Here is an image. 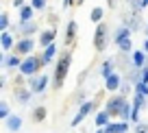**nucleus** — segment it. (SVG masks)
Segmentation results:
<instances>
[{"mask_svg": "<svg viewBox=\"0 0 148 133\" xmlns=\"http://www.w3.org/2000/svg\"><path fill=\"white\" fill-rule=\"evenodd\" d=\"M68 65H70V55L65 52V55L61 57V61H59V68H57V74H55V85H57V87H59L61 83H63L65 72H68Z\"/></svg>", "mask_w": 148, "mask_h": 133, "instance_id": "obj_1", "label": "nucleus"}, {"mask_svg": "<svg viewBox=\"0 0 148 133\" xmlns=\"http://www.w3.org/2000/svg\"><path fill=\"white\" fill-rule=\"evenodd\" d=\"M105 41H107V26L105 24H98V28H96V48L98 50H102L107 46Z\"/></svg>", "mask_w": 148, "mask_h": 133, "instance_id": "obj_2", "label": "nucleus"}, {"mask_svg": "<svg viewBox=\"0 0 148 133\" xmlns=\"http://www.w3.org/2000/svg\"><path fill=\"white\" fill-rule=\"evenodd\" d=\"M35 70H37L35 59H28L26 63H22V72H24V74H31V72H35Z\"/></svg>", "mask_w": 148, "mask_h": 133, "instance_id": "obj_3", "label": "nucleus"}, {"mask_svg": "<svg viewBox=\"0 0 148 133\" xmlns=\"http://www.w3.org/2000/svg\"><path fill=\"white\" fill-rule=\"evenodd\" d=\"M89 111H92V103H87V105H83V107H81V114L76 116V118H74V124H76V122H81V120H83L85 116L89 114Z\"/></svg>", "mask_w": 148, "mask_h": 133, "instance_id": "obj_4", "label": "nucleus"}, {"mask_svg": "<svg viewBox=\"0 0 148 133\" xmlns=\"http://www.w3.org/2000/svg\"><path fill=\"white\" fill-rule=\"evenodd\" d=\"M52 39H55V31H48V33H44V35H42V44H44V46H50Z\"/></svg>", "mask_w": 148, "mask_h": 133, "instance_id": "obj_5", "label": "nucleus"}, {"mask_svg": "<svg viewBox=\"0 0 148 133\" xmlns=\"http://www.w3.org/2000/svg\"><path fill=\"white\" fill-rule=\"evenodd\" d=\"M122 131H126V124H111L105 133H122Z\"/></svg>", "mask_w": 148, "mask_h": 133, "instance_id": "obj_6", "label": "nucleus"}, {"mask_svg": "<svg viewBox=\"0 0 148 133\" xmlns=\"http://www.w3.org/2000/svg\"><path fill=\"white\" fill-rule=\"evenodd\" d=\"M20 118H9L7 120V129H11V131H15V129H20Z\"/></svg>", "mask_w": 148, "mask_h": 133, "instance_id": "obj_7", "label": "nucleus"}, {"mask_svg": "<svg viewBox=\"0 0 148 133\" xmlns=\"http://www.w3.org/2000/svg\"><path fill=\"white\" fill-rule=\"evenodd\" d=\"M107 87H109V90H116L118 87V76L116 74H109V76H107Z\"/></svg>", "mask_w": 148, "mask_h": 133, "instance_id": "obj_8", "label": "nucleus"}, {"mask_svg": "<svg viewBox=\"0 0 148 133\" xmlns=\"http://www.w3.org/2000/svg\"><path fill=\"white\" fill-rule=\"evenodd\" d=\"M31 48H33V41H31V39H24L22 44L18 46V50H20V52H28Z\"/></svg>", "mask_w": 148, "mask_h": 133, "instance_id": "obj_9", "label": "nucleus"}, {"mask_svg": "<svg viewBox=\"0 0 148 133\" xmlns=\"http://www.w3.org/2000/svg\"><path fill=\"white\" fill-rule=\"evenodd\" d=\"M52 55H55V46H48V48H46V55H44V61H42V63H48V61L52 59Z\"/></svg>", "mask_w": 148, "mask_h": 133, "instance_id": "obj_10", "label": "nucleus"}, {"mask_svg": "<svg viewBox=\"0 0 148 133\" xmlns=\"http://www.w3.org/2000/svg\"><path fill=\"white\" fill-rule=\"evenodd\" d=\"M46 81H48V76H42L37 83H33V90H35V92H39V90H42V87L46 85Z\"/></svg>", "mask_w": 148, "mask_h": 133, "instance_id": "obj_11", "label": "nucleus"}, {"mask_svg": "<svg viewBox=\"0 0 148 133\" xmlns=\"http://www.w3.org/2000/svg\"><path fill=\"white\" fill-rule=\"evenodd\" d=\"M118 44H120V48H122V50H129V48H131L129 37H120V39H118Z\"/></svg>", "mask_w": 148, "mask_h": 133, "instance_id": "obj_12", "label": "nucleus"}, {"mask_svg": "<svg viewBox=\"0 0 148 133\" xmlns=\"http://www.w3.org/2000/svg\"><path fill=\"white\" fill-rule=\"evenodd\" d=\"M74 31H76V24H74V22H70V26H68V35H65V37H68V44L72 41V37H74Z\"/></svg>", "mask_w": 148, "mask_h": 133, "instance_id": "obj_13", "label": "nucleus"}, {"mask_svg": "<svg viewBox=\"0 0 148 133\" xmlns=\"http://www.w3.org/2000/svg\"><path fill=\"white\" fill-rule=\"evenodd\" d=\"M107 120H109V111H107V114H100V116H98V118H96V124H100V127H102Z\"/></svg>", "mask_w": 148, "mask_h": 133, "instance_id": "obj_14", "label": "nucleus"}, {"mask_svg": "<svg viewBox=\"0 0 148 133\" xmlns=\"http://www.w3.org/2000/svg\"><path fill=\"white\" fill-rule=\"evenodd\" d=\"M46 118V109H44V107H39V109L35 111V120H44Z\"/></svg>", "mask_w": 148, "mask_h": 133, "instance_id": "obj_15", "label": "nucleus"}, {"mask_svg": "<svg viewBox=\"0 0 148 133\" xmlns=\"http://www.w3.org/2000/svg\"><path fill=\"white\" fill-rule=\"evenodd\" d=\"M31 15H33V9H28V7H24V9H22V20H24V22H26V20L31 18Z\"/></svg>", "mask_w": 148, "mask_h": 133, "instance_id": "obj_16", "label": "nucleus"}, {"mask_svg": "<svg viewBox=\"0 0 148 133\" xmlns=\"http://www.w3.org/2000/svg\"><path fill=\"white\" fill-rule=\"evenodd\" d=\"M2 46H5V48H11V37L7 35V33H2Z\"/></svg>", "mask_w": 148, "mask_h": 133, "instance_id": "obj_17", "label": "nucleus"}, {"mask_svg": "<svg viewBox=\"0 0 148 133\" xmlns=\"http://www.w3.org/2000/svg\"><path fill=\"white\" fill-rule=\"evenodd\" d=\"M133 61H135V63H137V65H142V63H144V52H135Z\"/></svg>", "mask_w": 148, "mask_h": 133, "instance_id": "obj_18", "label": "nucleus"}, {"mask_svg": "<svg viewBox=\"0 0 148 133\" xmlns=\"http://www.w3.org/2000/svg\"><path fill=\"white\" fill-rule=\"evenodd\" d=\"M100 18H102V9H94L92 11V20H96V22H98Z\"/></svg>", "mask_w": 148, "mask_h": 133, "instance_id": "obj_19", "label": "nucleus"}, {"mask_svg": "<svg viewBox=\"0 0 148 133\" xmlns=\"http://www.w3.org/2000/svg\"><path fill=\"white\" fill-rule=\"evenodd\" d=\"M44 5H46V0H33V7H35V9H42Z\"/></svg>", "mask_w": 148, "mask_h": 133, "instance_id": "obj_20", "label": "nucleus"}, {"mask_svg": "<svg viewBox=\"0 0 148 133\" xmlns=\"http://www.w3.org/2000/svg\"><path fill=\"white\" fill-rule=\"evenodd\" d=\"M120 37H129V28H122V31L118 33V39H120Z\"/></svg>", "mask_w": 148, "mask_h": 133, "instance_id": "obj_21", "label": "nucleus"}, {"mask_svg": "<svg viewBox=\"0 0 148 133\" xmlns=\"http://www.w3.org/2000/svg\"><path fill=\"white\" fill-rule=\"evenodd\" d=\"M137 92H139V94H148V90H146V85H144V83H142V85H137Z\"/></svg>", "mask_w": 148, "mask_h": 133, "instance_id": "obj_22", "label": "nucleus"}, {"mask_svg": "<svg viewBox=\"0 0 148 133\" xmlns=\"http://www.w3.org/2000/svg\"><path fill=\"white\" fill-rule=\"evenodd\" d=\"M146 131H148L146 124H139V127H137V133H146Z\"/></svg>", "mask_w": 148, "mask_h": 133, "instance_id": "obj_23", "label": "nucleus"}, {"mask_svg": "<svg viewBox=\"0 0 148 133\" xmlns=\"http://www.w3.org/2000/svg\"><path fill=\"white\" fill-rule=\"evenodd\" d=\"M7 63H9V65H15V63H18V57H11V59L7 61Z\"/></svg>", "mask_w": 148, "mask_h": 133, "instance_id": "obj_24", "label": "nucleus"}, {"mask_svg": "<svg viewBox=\"0 0 148 133\" xmlns=\"http://www.w3.org/2000/svg\"><path fill=\"white\" fill-rule=\"evenodd\" d=\"M142 81H144V83H148V70L144 72V79H142Z\"/></svg>", "mask_w": 148, "mask_h": 133, "instance_id": "obj_25", "label": "nucleus"}, {"mask_svg": "<svg viewBox=\"0 0 148 133\" xmlns=\"http://www.w3.org/2000/svg\"><path fill=\"white\" fill-rule=\"evenodd\" d=\"M148 5V0H142V5H139V7H146Z\"/></svg>", "mask_w": 148, "mask_h": 133, "instance_id": "obj_26", "label": "nucleus"}, {"mask_svg": "<svg viewBox=\"0 0 148 133\" xmlns=\"http://www.w3.org/2000/svg\"><path fill=\"white\" fill-rule=\"evenodd\" d=\"M146 48H148V41H146Z\"/></svg>", "mask_w": 148, "mask_h": 133, "instance_id": "obj_27", "label": "nucleus"}, {"mask_svg": "<svg viewBox=\"0 0 148 133\" xmlns=\"http://www.w3.org/2000/svg\"><path fill=\"white\" fill-rule=\"evenodd\" d=\"M79 2H81V0H79Z\"/></svg>", "mask_w": 148, "mask_h": 133, "instance_id": "obj_28", "label": "nucleus"}]
</instances>
